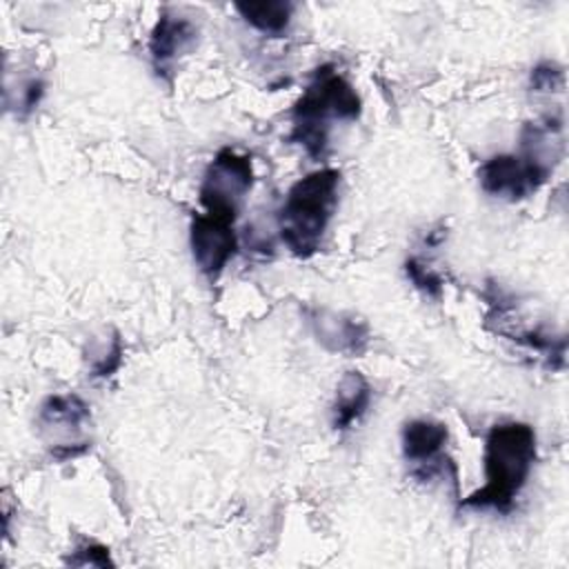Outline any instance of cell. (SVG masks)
<instances>
[{
  "mask_svg": "<svg viewBox=\"0 0 569 569\" xmlns=\"http://www.w3.org/2000/svg\"><path fill=\"white\" fill-rule=\"evenodd\" d=\"M198 40V29L191 20L173 13H160L151 38H149V53L158 69V73L167 71L171 62L193 49Z\"/></svg>",
  "mask_w": 569,
  "mask_h": 569,
  "instance_id": "obj_7",
  "label": "cell"
},
{
  "mask_svg": "<svg viewBox=\"0 0 569 569\" xmlns=\"http://www.w3.org/2000/svg\"><path fill=\"white\" fill-rule=\"evenodd\" d=\"M360 98L356 89L331 64L316 69L307 91L293 104V131L289 140L300 142L309 156L325 153L329 120H356Z\"/></svg>",
  "mask_w": 569,
  "mask_h": 569,
  "instance_id": "obj_3",
  "label": "cell"
},
{
  "mask_svg": "<svg viewBox=\"0 0 569 569\" xmlns=\"http://www.w3.org/2000/svg\"><path fill=\"white\" fill-rule=\"evenodd\" d=\"M120 356H122V345H120V338L116 336L111 340V345L107 347V351H102L98 356V360L93 362V369H91V376L93 378H107L111 376L118 367H120Z\"/></svg>",
  "mask_w": 569,
  "mask_h": 569,
  "instance_id": "obj_15",
  "label": "cell"
},
{
  "mask_svg": "<svg viewBox=\"0 0 569 569\" xmlns=\"http://www.w3.org/2000/svg\"><path fill=\"white\" fill-rule=\"evenodd\" d=\"M405 271H407L409 280H411L420 291H425V293L431 296V298H440V293H442V278H440L429 264H425V262L418 260V258H409V260L405 262Z\"/></svg>",
  "mask_w": 569,
  "mask_h": 569,
  "instance_id": "obj_13",
  "label": "cell"
},
{
  "mask_svg": "<svg viewBox=\"0 0 569 569\" xmlns=\"http://www.w3.org/2000/svg\"><path fill=\"white\" fill-rule=\"evenodd\" d=\"M318 340L331 351L360 353L369 340V327L351 316L316 311L311 318Z\"/></svg>",
  "mask_w": 569,
  "mask_h": 569,
  "instance_id": "obj_8",
  "label": "cell"
},
{
  "mask_svg": "<svg viewBox=\"0 0 569 569\" xmlns=\"http://www.w3.org/2000/svg\"><path fill=\"white\" fill-rule=\"evenodd\" d=\"M71 565H98V567H107V565H113L111 558H109V549L102 547V545H87L82 549L76 551V556L69 560Z\"/></svg>",
  "mask_w": 569,
  "mask_h": 569,
  "instance_id": "obj_16",
  "label": "cell"
},
{
  "mask_svg": "<svg viewBox=\"0 0 569 569\" xmlns=\"http://www.w3.org/2000/svg\"><path fill=\"white\" fill-rule=\"evenodd\" d=\"M447 442V427L433 420H411L402 429V453L407 460L420 465H431Z\"/></svg>",
  "mask_w": 569,
  "mask_h": 569,
  "instance_id": "obj_9",
  "label": "cell"
},
{
  "mask_svg": "<svg viewBox=\"0 0 569 569\" xmlns=\"http://www.w3.org/2000/svg\"><path fill=\"white\" fill-rule=\"evenodd\" d=\"M565 71L556 62H540L531 69V89L533 91H562Z\"/></svg>",
  "mask_w": 569,
  "mask_h": 569,
  "instance_id": "obj_14",
  "label": "cell"
},
{
  "mask_svg": "<svg viewBox=\"0 0 569 569\" xmlns=\"http://www.w3.org/2000/svg\"><path fill=\"white\" fill-rule=\"evenodd\" d=\"M536 460V433L525 422L491 427L485 442L487 485L471 493L462 507L496 509L507 513L525 487Z\"/></svg>",
  "mask_w": 569,
  "mask_h": 569,
  "instance_id": "obj_1",
  "label": "cell"
},
{
  "mask_svg": "<svg viewBox=\"0 0 569 569\" xmlns=\"http://www.w3.org/2000/svg\"><path fill=\"white\" fill-rule=\"evenodd\" d=\"M236 11L242 16L244 22L264 31V33H280L287 29L293 4L287 0H264V2H238Z\"/></svg>",
  "mask_w": 569,
  "mask_h": 569,
  "instance_id": "obj_11",
  "label": "cell"
},
{
  "mask_svg": "<svg viewBox=\"0 0 569 569\" xmlns=\"http://www.w3.org/2000/svg\"><path fill=\"white\" fill-rule=\"evenodd\" d=\"M253 184V167L249 156H240L233 149H220L200 184V202L204 209L236 211L240 200Z\"/></svg>",
  "mask_w": 569,
  "mask_h": 569,
  "instance_id": "obj_6",
  "label": "cell"
},
{
  "mask_svg": "<svg viewBox=\"0 0 569 569\" xmlns=\"http://www.w3.org/2000/svg\"><path fill=\"white\" fill-rule=\"evenodd\" d=\"M236 216L238 213L224 209H204V213L191 218L189 242L193 260L202 273L218 276L233 258L238 247L233 231Z\"/></svg>",
  "mask_w": 569,
  "mask_h": 569,
  "instance_id": "obj_5",
  "label": "cell"
},
{
  "mask_svg": "<svg viewBox=\"0 0 569 569\" xmlns=\"http://www.w3.org/2000/svg\"><path fill=\"white\" fill-rule=\"evenodd\" d=\"M371 400L369 382L358 371H347L345 378L338 385L336 402H333V418L331 425L338 431L349 429L353 422L360 420V416L367 411Z\"/></svg>",
  "mask_w": 569,
  "mask_h": 569,
  "instance_id": "obj_10",
  "label": "cell"
},
{
  "mask_svg": "<svg viewBox=\"0 0 569 569\" xmlns=\"http://www.w3.org/2000/svg\"><path fill=\"white\" fill-rule=\"evenodd\" d=\"M551 169L553 164L522 149L520 156H513V153L493 156L491 160L480 164L478 180L482 191H487L489 196L520 200L538 191L540 184L551 173Z\"/></svg>",
  "mask_w": 569,
  "mask_h": 569,
  "instance_id": "obj_4",
  "label": "cell"
},
{
  "mask_svg": "<svg viewBox=\"0 0 569 569\" xmlns=\"http://www.w3.org/2000/svg\"><path fill=\"white\" fill-rule=\"evenodd\" d=\"M338 169H318L291 184L278 211V231L287 249L300 258L318 251L338 204Z\"/></svg>",
  "mask_w": 569,
  "mask_h": 569,
  "instance_id": "obj_2",
  "label": "cell"
},
{
  "mask_svg": "<svg viewBox=\"0 0 569 569\" xmlns=\"http://www.w3.org/2000/svg\"><path fill=\"white\" fill-rule=\"evenodd\" d=\"M89 418V407L82 398L67 393V396H49L40 409V425L42 427H80Z\"/></svg>",
  "mask_w": 569,
  "mask_h": 569,
  "instance_id": "obj_12",
  "label": "cell"
}]
</instances>
